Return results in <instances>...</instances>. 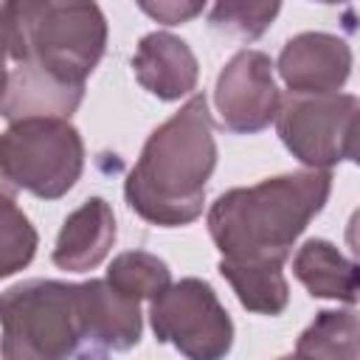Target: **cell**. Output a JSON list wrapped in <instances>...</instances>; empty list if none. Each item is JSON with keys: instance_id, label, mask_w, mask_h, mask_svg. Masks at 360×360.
<instances>
[{"instance_id": "1", "label": "cell", "mask_w": 360, "mask_h": 360, "mask_svg": "<svg viewBox=\"0 0 360 360\" xmlns=\"http://www.w3.org/2000/svg\"><path fill=\"white\" fill-rule=\"evenodd\" d=\"M217 166L214 121L202 93L191 96L143 143L124 197L146 222L174 228L202 214L205 183Z\"/></svg>"}, {"instance_id": "2", "label": "cell", "mask_w": 360, "mask_h": 360, "mask_svg": "<svg viewBox=\"0 0 360 360\" xmlns=\"http://www.w3.org/2000/svg\"><path fill=\"white\" fill-rule=\"evenodd\" d=\"M332 174L321 169L267 177L225 191L208 211V231L222 259L284 264L292 242L326 205Z\"/></svg>"}, {"instance_id": "3", "label": "cell", "mask_w": 360, "mask_h": 360, "mask_svg": "<svg viewBox=\"0 0 360 360\" xmlns=\"http://www.w3.org/2000/svg\"><path fill=\"white\" fill-rule=\"evenodd\" d=\"M0 20L8 62H28L76 87H84L107 45V22L96 3L8 0Z\"/></svg>"}, {"instance_id": "4", "label": "cell", "mask_w": 360, "mask_h": 360, "mask_svg": "<svg viewBox=\"0 0 360 360\" xmlns=\"http://www.w3.org/2000/svg\"><path fill=\"white\" fill-rule=\"evenodd\" d=\"M3 360H68L82 349L79 284L25 281L3 292Z\"/></svg>"}, {"instance_id": "5", "label": "cell", "mask_w": 360, "mask_h": 360, "mask_svg": "<svg viewBox=\"0 0 360 360\" xmlns=\"http://www.w3.org/2000/svg\"><path fill=\"white\" fill-rule=\"evenodd\" d=\"M84 166V143L68 118H25L0 138L6 186L56 200L73 188Z\"/></svg>"}, {"instance_id": "6", "label": "cell", "mask_w": 360, "mask_h": 360, "mask_svg": "<svg viewBox=\"0 0 360 360\" xmlns=\"http://www.w3.org/2000/svg\"><path fill=\"white\" fill-rule=\"evenodd\" d=\"M152 329L188 360H222L233 343V323L211 284L183 278L152 301Z\"/></svg>"}, {"instance_id": "7", "label": "cell", "mask_w": 360, "mask_h": 360, "mask_svg": "<svg viewBox=\"0 0 360 360\" xmlns=\"http://www.w3.org/2000/svg\"><path fill=\"white\" fill-rule=\"evenodd\" d=\"M357 112L360 101L346 93H287L278 104L276 129L301 163L326 172L346 158V135Z\"/></svg>"}, {"instance_id": "8", "label": "cell", "mask_w": 360, "mask_h": 360, "mask_svg": "<svg viewBox=\"0 0 360 360\" xmlns=\"http://www.w3.org/2000/svg\"><path fill=\"white\" fill-rule=\"evenodd\" d=\"M217 112L231 132H259L278 115L281 96L273 79V62L262 51H239L219 73L214 90Z\"/></svg>"}, {"instance_id": "9", "label": "cell", "mask_w": 360, "mask_h": 360, "mask_svg": "<svg viewBox=\"0 0 360 360\" xmlns=\"http://www.w3.org/2000/svg\"><path fill=\"white\" fill-rule=\"evenodd\" d=\"M141 301L118 292L107 278L79 284L82 349L76 360H104L107 352H127L141 340Z\"/></svg>"}, {"instance_id": "10", "label": "cell", "mask_w": 360, "mask_h": 360, "mask_svg": "<svg viewBox=\"0 0 360 360\" xmlns=\"http://www.w3.org/2000/svg\"><path fill=\"white\" fill-rule=\"evenodd\" d=\"M278 73L290 93H338L352 73V51L335 34L307 31L281 48Z\"/></svg>"}, {"instance_id": "11", "label": "cell", "mask_w": 360, "mask_h": 360, "mask_svg": "<svg viewBox=\"0 0 360 360\" xmlns=\"http://www.w3.org/2000/svg\"><path fill=\"white\" fill-rule=\"evenodd\" d=\"M84 96V87L65 84L45 70L22 62L6 70L3 115L17 124L25 118H68Z\"/></svg>"}, {"instance_id": "12", "label": "cell", "mask_w": 360, "mask_h": 360, "mask_svg": "<svg viewBox=\"0 0 360 360\" xmlns=\"http://www.w3.org/2000/svg\"><path fill=\"white\" fill-rule=\"evenodd\" d=\"M132 70L141 87L163 101L188 96L197 84V59L191 48L166 31H155L141 39L132 56Z\"/></svg>"}, {"instance_id": "13", "label": "cell", "mask_w": 360, "mask_h": 360, "mask_svg": "<svg viewBox=\"0 0 360 360\" xmlns=\"http://www.w3.org/2000/svg\"><path fill=\"white\" fill-rule=\"evenodd\" d=\"M115 242V217L107 200L90 197L65 222L53 245V264L70 273L93 270Z\"/></svg>"}, {"instance_id": "14", "label": "cell", "mask_w": 360, "mask_h": 360, "mask_svg": "<svg viewBox=\"0 0 360 360\" xmlns=\"http://www.w3.org/2000/svg\"><path fill=\"white\" fill-rule=\"evenodd\" d=\"M292 273L315 298L346 304L360 298V264L349 262L326 239H307L292 259Z\"/></svg>"}, {"instance_id": "15", "label": "cell", "mask_w": 360, "mask_h": 360, "mask_svg": "<svg viewBox=\"0 0 360 360\" xmlns=\"http://www.w3.org/2000/svg\"><path fill=\"white\" fill-rule=\"evenodd\" d=\"M281 267L284 264L270 262H219V273L233 287L239 304L259 315H281L290 301V287Z\"/></svg>"}, {"instance_id": "16", "label": "cell", "mask_w": 360, "mask_h": 360, "mask_svg": "<svg viewBox=\"0 0 360 360\" xmlns=\"http://www.w3.org/2000/svg\"><path fill=\"white\" fill-rule=\"evenodd\" d=\"M295 354L307 360H360V315L323 309L301 332Z\"/></svg>"}, {"instance_id": "17", "label": "cell", "mask_w": 360, "mask_h": 360, "mask_svg": "<svg viewBox=\"0 0 360 360\" xmlns=\"http://www.w3.org/2000/svg\"><path fill=\"white\" fill-rule=\"evenodd\" d=\"M107 281L135 298V301H155L158 295H163L172 287V273L166 267V262H160L158 256L146 253V250H129L112 259L110 270H107Z\"/></svg>"}, {"instance_id": "18", "label": "cell", "mask_w": 360, "mask_h": 360, "mask_svg": "<svg viewBox=\"0 0 360 360\" xmlns=\"http://www.w3.org/2000/svg\"><path fill=\"white\" fill-rule=\"evenodd\" d=\"M37 250V233L25 214L14 205L8 194H3V217H0V276H11L31 262Z\"/></svg>"}, {"instance_id": "19", "label": "cell", "mask_w": 360, "mask_h": 360, "mask_svg": "<svg viewBox=\"0 0 360 360\" xmlns=\"http://www.w3.org/2000/svg\"><path fill=\"white\" fill-rule=\"evenodd\" d=\"M278 14V3L270 6H245V3H219L211 11V25L225 28L242 39H256L270 20Z\"/></svg>"}, {"instance_id": "20", "label": "cell", "mask_w": 360, "mask_h": 360, "mask_svg": "<svg viewBox=\"0 0 360 360\" xmlns=\"http://www.w3.org/2000/svg\"><path fill=\"white\" fill-rule=\"evenodd\" d=\"M146 14H152L158 22H166V25H177V22H186V20H191L194 14H200L202 11V3H158V6H152V3H143L141 6Z\"/></svg>"}, {"instance_id": "21", "label": "cell", "mask_w": 360, "mask_h": 360, "mask_svg": "<svg viewBox=\"0 0 360 360\" xmlns=\"http://www.w3.org/2000/svg\"><path fill=\"white\" fill-rule=\"evenodd\" d=\"M346 245H349L354 262L360 264V208L352 214V219H349V225H346Z\"/></svg>"}, {"instance_id": "22", "label": "cell", "mask_w": 360, "mask_h": 360, "mask_svg": "<svg viewBox=\"0 0 360 360\" xmlns=\"http://www.w3.org/2000/svg\"><path fill=\"white\" fill-rule=\"evenodd\" d=\"M346 158L360 166V112L354 115V121L349 127V135H346Z\"/></svg>"}, {"instance_id": "23", "label": "cell", "mask_w": 360, "mask_h": 360, "mask_svg": "<svg viewBox=\"0 0 360 360\" xmlns=\"http://www.w3.org/2000/svg\"><path fill=\"white\" fill-rule=\"evenodd\" d=\"M278 360H307V357H301V354H290V357H278Z\"/></svg>"}]
</instances>
